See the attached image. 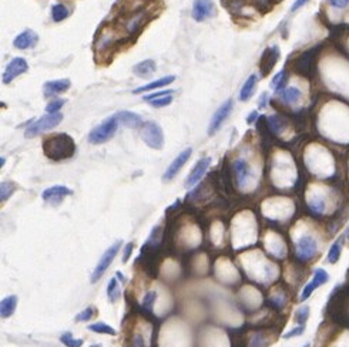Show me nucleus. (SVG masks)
<instances>
[{
	"label": "nucleus",
	"mask_w": 349,
	"mask_h": 347,
	"mask_svg": "<svg viewBox=\"0 0 349 347\" xmlns=\"http://www.w3.org/2000/svg\"><path fill=\"white\" fill-rule=\"evenodd\" d=\"M43 152L51 161L68 159L76 152V142L68 134H51L43 141Z\"/></svg>",
	"instance_id": "nucleus-1"
},
{
	"label": "nucleus",
	"mask_w": 349,
	"mask_h": 347,
	"mask_svg": "<svg viewBox=\"0 0 349 347\" xmlns=\"http://www.w3.org/2000/svg\"><path fill=\"white\" fill-rule=\"evenodd\" d=\"M118 118L116 115L113 117H109L106 118L101 124H99L96 128L90 131L88 134V141L94 145H99V144H104L110 141L114 134L117 132V128H118Z\"/></svg>",
	"instance_id": "nucleus-2"
},
{
	"label": "nucleus",
	"mask_w": 349,
	"mask_h": 347,
	"mask_svg": "<svg viewBox=\"0 0 349 347\" xmlns=\"http://www.w3.org/2000/svg\"><path fill=\"white\" fill-rule=\"evenodd\" d=\"M63 120V114L62 112H54V114H47L42 118H39L37 121H32V124L29 126V128L24 131V137L26 138H33L42 132L56 128Z\"/></svg>",
	"instance_id": "nucleus-3"
},
{
	"label": "nucleus",
	"mask_w": 349,
	"mask_h": 347,
	"mask_svg": "<svg viewBox=\"0 0 349 347\" xmlns=\"http://www.w3.org/2000/svg\"><path fill=\"white\" fill-rule=\"evenodd\" d=\"M141 140L153 150H161L164 147V134L158 124L154 121H147L141 126L140 131Z\"/></svg>",
	"instance_id": "nucleus-4"
},
{
	"label": "nucleus",
	"mask_w": 349,
	"mask_h": 347,
	"mask_svg": "<svg viewBox=\"0 0 349 347\" xmlns=\"http://www.w3.org/2000/svg\"><path fill=\"white\" fill-rule=\"evenodd\" d=\"M120 248H121V240H117V242H114L110 248L106 249V252L101 255V258L99 259L96 268H94V270H93V273H91V278H90L91 283H97L103 278V275L106 273V270L110 268L111 262L114 260L116 255L118 253Z\"/></svg>",
	"instance_id": "nucleus-5"
},
{
	"label": "nucleus",
	"mask_w": 349,
	"mask_h": 347,
	"mask_svg": "<svg viewBox=\"0 0 349 347\" xmlns=\"http://www.w3.org/2000/svg\"><path fill=\"white\" fill-rule=\"evenodd\" d=\"M318 251V243L312 235H302L295 243V255L301 262L311 260Z\"/></svg>",
	"instance_id": "nucleus-6"
},
{
	"label": "nucleus",
	"mask_w": 349,
	"mask_h": 347,
	"mask_svg": "<svg viewBox=\"0 0 349 347\" xmlns=\"http://www.w3.org/2000/svg\"><path fill=\"white\" fill-rule=\"evenodd\" d=\"M234 107V101L233 98H228L227 101H224L218 109L216 110V112L211 117V121L208 124V135H214L217 131L221 128V126L224 124V121L228 118V115L231 114Z\"/></svg>",
	"instance_id": "nucleus-7"
},
{
	"label": "nucleus",
	"mask_w": 349,
	"mask_h": 347,
	"mask_svg": "<svg viewBox=\"0 0 349 347\" xmlns=\"http://www.w3.org/2000/svg\"><path fill=\"white\" fill-rule=\"evenodd\" d=\"M316 51L318 48H311L306 50L305 53H302L294 63V70L304 77H311L312 71H314V65H315V57H316Z\"/></svg>",
	"instance_id": "nucleus-8"
},
{
	"label": "nucleus",
	"mask_w": 349,
	"mask_h": 347,
	"mask_svg": "<svg viewBox=\"0 0 349 347\" xmlns=\"http://www.w3.org/2000/svg\"><path fill=\"white\" fill-rule=\"evenodd\" d=\"M217 15V7L213 0H196L191 16L196 22H204Z\"/></svg>",
	"instance_id": "nucleus-9"
},
{
	"label": "nucleus",
	"mask_w": 349,
	"mask_h": 347,
	"mask_svg": "<svg viewBox=\"0 0 349 347\" xmlns=\"http://www.w3.org/2000/svg\"><path fill=\"white\" fill-rule=\"evenodd\" d=\"M233 174L235 178V182L238 185V188H245L252 176L251 167L248 164V161L245 158H237L233 162Z\"/></svg>",
	"instance_id": "nucleus-10"
},
{
	"label": "nucleus",
	"mask_w": 349,
	"mask_h": 347,
	"mask_svg": "<svg viewBox=\"0 0 349 347\" xmlns=\"http://www.w3.org/2000/svg\"><path fill=\"white\" fill-rule=\"evenodd\" d=\"M191 154H193V148H185L184 151L180 152L174 159H173V162L168 165V168L166 170V173L163 175V181H164V182L173 181L175 176H177V174L181 171V168L187 164V161L190 159Z\"/></svg>",
	"instance_id": "nucleus-11"
},
{
	"label": "nucleus",
	"mask_w": 349,
	"mask_h": 347,
	"mask_svg": "<svg viewBox=\"0 0 349 347\" xmlns=\"http://www.w3.org/2000/svg\"><path fill=\"white\" fill-rule=\"evenodd\" d=\"M149 22V10L147 9H140L134 10L130 16L124 22V30L127 34H135L143 29V26Z\"/></svg>",
	"instance_id": "nucleus-12"
},
{
	"label": "nucleus",
	"mask_w": 349,
	"mask_h": 347,
	"mask_svg": "<svg viewBox=\"0 0 349 347\" xmlns=\"http://www.w3.org/2000/svg\"><path fill=\"white\" fill-rule=\"evenodd\" d=\"M29 70V64H27V62L22 59V57H16V59H13L7 67H6V70H4V73H3V83L4 84H9V83H12L16 77H19L20 74L23 73H26Z\"/></svg>",
	"instance_id": "nucleus-13"
},
{
	"label": "nucleus",
	"mask_w": 349,
	"mask_h": 347,
	"mask_svg": "<svg viewBox=\"0 0 349 347\" xmlns=\"http://www.w3.org/2000/svg\"><path fill=\"white\" fill-rule=\"evenodd\" d=\"M278 59H280V48L277 46L268 47V48L264 50L261 60H260V70H261L262 77H266L272 71V68L275 67Z\"/></svg>",
	"instance_id": "nucleus-14"
},
{
	"label": "nucleus",
	"mask_w": 349,
	"mask_h": 347,
	"mask_svg": "<svg viewBox=\"0 0 349 347\" xmlns=\"http://www.w3.org/2000/svg\"><path fill=\"white\" fill-rule=\"evenodd\" d=\"M210 165H211V158H210V157L201 158L196 165H194V168L191 170L190 175L187 176V179H185V182H184L185 188H193V187H196L197 184L202 179V176L205 175L207 170L210 168Z\"/></svg>",
	"instance_id": "nucleus-15"
},
{
	"label": "nucleus",
	"mask_w": 349,
	"mask_h": 347,
	"mask_svg": "<svg viewBox=\"0 0 349 347\" xmlns=\"http://www.w3.org/2000/svg\"><path fill=\"white\" fill-rule=\"evenodd\" d=\"M328 281H329V275H328L327 270H324V269H316V270L314 272L312 281L302 289V293H301V298H299L301 302H305L306 299H309V296L314 293V290H315L316 287L325 284Z\"/></svg>",
	"instance_id": "nucleus-16"
},
{
	"label": "nucleus",
	"mask_w": 349,
	"mask_h": 347,
	"mask_svg": "<svg viewBox=\"0 0 349 347\" xmlns=\"http://www.w3.org/2000/svg\"><path fill=\"white\" fill-rule=\"evenodd\" d=\"M120 40V36L117 32H114L113 29L111 30H101V33L99 34V39L96 40V51L97 53H106L109 51L110 48L117 44V42Z\"/></svg>",
	"instance_id": "nucleus-17"
},
{
	"label": "nucleus",
	"mask_w": 349,
	"mask_h": 347,
	"mask_svg": "<svg viewBox=\"0 0 349 347\" xmlns=\"http://www.w3.org/2000/svg\"><path fill=\"white\" fill-rule=\"evenodd\" d=\"M39 42V36L36 32L33 30H24L22 32L15 40H13V46L17 48V50H27L30 47H34Z\"/></svg>",
	"instance_id": "nucleus-18"
},
{
	"label": "nucleus",
	"mask_w": 349,
	"mask_h": 347,
	"mask_svg": "<svg viewBox=\"0 0 349 347\" xmlns=\"http://www.w3.org/2000/svg\"><path fill=\"white\" fill-rule=\"evenodd\" d=\"M73 195V191L70 188H67L65 185H54V187H50L47 189H44L42 198L47 202H59L62 201L65 196Z\"/></svg>",
	"instance_id": "nucleus-19"
},
{
	"label": "nucleus",
	"mask_w": 349,
	"mask_h": 347,
	"mask_svg": "<svg viewBox=\"0 0 349 347\" xmlns=\"http://www.w3.org/2000/svg\"><path fill=\"white\" fill-rule=\"evenodd\" d=\"M71 86L68 79H63V80H53V81H47L43 87L44 95L46 97H53L57 94H62L67 91Z\"/></svg>",
	"instance_id": "nucleus-20"
},
{
	"label": "nucleus",
	"mask_w": 349,
	"mask_h": 347,
	"mask_svg": "<svg viewBox=\"0 0 349 347\" xmlns=\"http://www.w3.org/2000/svg\"><path fill=\"white\" fill-rule=\"evenodd\" d=\"M116 117L118 118V121L121 124H124L129 128H138L143 124L141 115H138L135 112H131V111H120V112L116 114Z\"/></svg>",
	"instance_id": "nucleus-21"
},
{
	"label": "nucleus",
	"mask_w": 349,
	"mask_h": 347,
	"mask_svg": "<svg viewBox=\"0 0 349 347\" xmlns=\"http://www.w3.org/2000/svg\"><path fill=\"white\" fill-rule=\"evenodd\" d=\"M155 70H157L155 62L151 60V59H147V60H143V62H140V63H137V64L134 65L133 73L135 76H138V77H144L146 79V77H150L151 74H154Z\"/></svg>",
	"instance_id": "nucleus-22"
},
{
	"label": "nucleus",
	"mask_w": 349,
	"mask_h": 347,
	"mask_svg": "<svg viewBox=\"0 0 349 347\" xmlns=\"http://www.w3.org/2000/svg\"><path fill=\"white\" fill-rule=\"evenodd\" d=\"M175 80V76H167V77H161L158 80H154L151 83L146 84V86L138 87L135 90H133V94H141V93H146V91H151V90H155V88H160V87H166L170 86L173 81Z\"/></svg>",
	"instance_id": "nucleus-23"
},
{
	"label": "nucleus",
	"mask_w": 349,
	"mask_h": 347,
	"mask_svg": "<svg viewBox=\"0 0 349 347\" xmlns=\"http://www.w3.org/2000/svg\"><path fill=\"white\" fill-rule=\"evenodd\" d=\"M17 302H19V299H17V296H15V295L6 296V298L0 302V313H1V317H3V319L10 317V316L15 313V310H16V307H17Z\"/></svg>",
	"instance_id": "nucleus-24"
},
{
	"label": "nucleus",
	"mask_w": 349,
	"mask_h": 347,
	"mask_svg": "<svg viewBox=\"0 0 349 347\" xmlns=\"http://www.w3.org/2000/svg\"><path fill=\"white\" fill-rule=\"evenodd\" d=\"M266 127L269 128V131L275 135H280L283 134L286 128V121L281 115H271L266 118Z\"/></svg>",
	"instance_id": "nucleus-25"
},
{
	"label": "nucleus",
	"mask_w": 349,
	"mask_h": 347,
	"mask_svg": "<svg viewBox=\"0 0 349 347\" xmlns=\"http://www.w3.org/2000/svg\"><path fill=\"white\" fill-rule=\"evenodd\" d=\"M255 86H257V76L255 74H251L247 81L244 83V86L241 87L240 91V100L241 101H247L252 97L254 94V90H255Z\"/></svg>",
	"instance_id": "nucleus-26"
},
{
	"label": "nucleus",
	"mask_w": 349,
	"mask_h": 347,
	"mask_svg": "<svg viewBox=\"0 0 349 347\" xmlns=\"http://www.w3.org/2000/svg\"><path fill=\"white\" fill-rule=\"evenodd\" d=\"M281 97H283V100H284L285 103L294 104V103L299 101V98L302 97V93L297 87H286L284 91L281 93Z\"/></svg>",
	"instance_id": "nucleus-27"
},
{
	"label": "nucleus",
	"mask_w": 349,
	"mask_h": 347,
	"mask_svg": "<svg viewBox=\"0 0 349 347\" xmlns=\"http://www.w3.org/2000/svg\"><path fill=\"white\" fill-rule=\"evenodd\" d=\"M120 296H121V292L118 287V279L113 278V279H110L109 284H107V298L113 303V302H117L120 299Z\"/></svg>",
	"instance_id": "nucleus-28"
},
{
	"label": "nucleus",
	"mask_w": 349,
	"mask_h": 347,
	"mask_svg": "<svg viewBox=\"0 0 349 347\" xmlns=\"http://www.w3.org/2000/svg\"><path fill=\"white\" fill-rule=\"evenodd\" d=\"M88 330L94 331V333H100V334H109V336H116L117 331L107 323L104 322H97V323H93V325L87 326Z\"/></svg>",
	"instance_id": "nucleus-29"
},
{
	"label": "nucleus",
	"mask_w": 349,
	"mask_h": 347,
	"mask_svg": "<svg viewBox=\"0 0 349 347\" xmlns=\"http://www.w3.org/2000/svg\"><path fill=\"white\" fill-rule=\"evenodd\" d=\"M268 345H269V340L264 331L251 334V337L248 340V347H266Z\"/></svg>",
	"instance_id": "nucleus-30"
},
{
	"label": "nucleus",
	"mask_w": 349,
	"mask_h": 347,
	"mask_svg": "<svg viewBox=\"0 0 349 347\" xmlns=\"http://www.w3.org/2000/svg\"><path fill=\"white\" fill-rule=\"evenodd\" d=\"M308 206H309L311 212H314L316 215H322L325 212V208H327L325 201L322 198H319V196H314L312 199H309L308 201Z\"/></svg>",
	"instance_id": "nucleus-31"
},
{
	"label": "nucleus",
	"mask_w": 349,
	"mask_h": 347,
	"mask_svg": "<svg viewBox=\"0 0 349 347\" xmlns=\"http://www.w3.org/2000/svg\"><path fill=\"white\" fill-rule=\"evenodd\" d=\"M68 9L66 7L65 4H54L51 7V19L56 23L63 22L65 19L68 17Z\"/></svg>",
	"instance_id": "nucleus-32"
},
{
	"label": "nucleus",
	"mask_w": 349,
	"mask_h": 347,
	"mask_svg": "<svg viewBox=\"0 0 349 347\" xmlns=\"http://www.w3.org/2000/svg\"><path fill=\"white\" fill-rule=\"evenodd\" d=\"M15 191H16V184L15 182L3 181L0 184V199H1V202L7 201L10 196L15 194Z\"/></svg>",
	"instance_id": "nucleus-33"
},
{
	"label": "nucleus",
	"mask_w": 349,
	"mask_h": 347,
	"mask_svg": "<svg viewBox=\"0 0 349 347\" xmlns=\"http://www.w3.org/2000/svg\"><path fill=\"white\" fill-rule=\"evenodd\" d=\"M341 252H342V238H339L329 249L328 252V262L329 263H336L341 258Z\"/></svg>",
	"instance_id": "nucleus-34"
},
{
	"label": "nucleus",
	"mask_w": 349,
	"mask_h": 347,
	"mask_svg": "<svg viewBox=\"0 0 349 347\" xmlns=\"http://www.w3.org/2000/svg\"><path fill=\"white\" fill-rule=\"evenodd\" d=\"M60 342H62L66 347H82L83 346V343H84L83 339H74L70 331L63 333V334L60 336Z\"/></svg>",
	"instance_id": "nucleus-35"
},
{
	"label": "nucleus",
	"mask_w": 349,
	"mask_h": 347,
	"mask_svg": "<svg viewBox=\"0 0 349 347\" xmlns=\"http://www.w3.org/2000/svg\"><path fill=\"white\" fill-rule=\"evenodd\" d=\"M155 300H157V292H147L146 293V296L143 298V302H141V307L146 310V312H149V313H151L153 312V307L154 304H155Z\"/></svg>",
	"instance_id": "nucleus-36"
},
{
	"label": "nucleus",
	"mask_w": 349,
	"mask_h": 347,
	"mask_svg": "<svg viewBox=\"0 0 349 347\" xmlns=\"http://www.w3.org/2000/svg\"><path fill=\"white\" fill-rule=\"evenodd\" d=\"M308 317H309V306H302V307H299V309L295 312V316H294L295 322H297L299 326H305Z\"/></svg>",
	"instance_id": "nucleus-37"
},
{
	"label": "nucleus",
	"mask_w": 349,
	"mask_h": 347,
	"mask_svg": "<svg viewBox=\"0 0 349 347\" xmlns=\"http://www.w3.org/2000/svg\"><path fill=\"white\" fill-rule=\"evenodd\" d=\"M94 316H96V309H94L93 306H90V307H86L84 310H82V312L74 317V320H76V322H90Z\"/></svg>",
	"instance_id": "nucleus-38"
},
{
	"label": "nucleus",
	"mask_w": 349,
	"mask_h": 347,
	"mask_svg": "<svg viewBox=\"0 0 349 347\" xmlns=\"http://www.w3.org/2000/svg\"><path fill=\"white\" fill-rule=\"evenodd\" d=\"M173 101V97L171 95H164V97H158V98H154L151 101H149V104L154 107V109H163V107H167L170 106Z\"/></svg>",
	"instance_id": "nucleus-39"
},
{
	"label": "nucleus",
	"mask_w": 349,
	"mask_h": 347,
	"mask_svg": "<svg viewBox=\"0 0 349 347\" xmlns=\"http://www.w3.org/2000/svg\"><path fill=\"white\" fill-rule=\"evenodd\" d=\"M63 106H65V100H62V98H57V100H53V101H50V103L47 104L46 111H47L49 114L60 112V109H62Z\"/></svg>",
	"instance_id": "nucleus-40"
},
{
	"label": "nucleus",
	"mask_w": 349,
	"mask_h": 347,
	"mask_svg": "<svg viewBox=\"0 0 349 347\" xmlns=\"http://www.w3.org/2000/svg\"><path fill=\"white\" fill-rule=\"evenodd\" d=\"M305 331V326H298V327H294L292 330L286 331L284 336V339H291V337H297V336H301L302 333Z\"/></svg>",
	"instance_id": "nucleus-41"
},
{
	"label": "nucleus",
	"mask_w": 349,
	"mask_h": 347,
	"mask_svg": "<svg viewBox=\"0 0 349 347\" xmlns=\"http://www.w3.org/2000/svg\"><path fill=\"white\" fill-rule=\"evenodd\" d=\"M173 94V90H163V91H157L153 93L150 95H146L144 97V101H151L154 98H158V97H164V95H171Z\"/></svg>",
	"instance_id": "nucleus-42"
},
{
	"label": "nucleus",
	"mask_w": 349,
	"mask_h": 347,
	"mask_svg": "<svg viewBox=\"0 0 349 347\" xmlns=\"http://www.w3.org/2000/svg\"><path fill=\"white\" fill-rule=\"evenodd\" d=\"M133 249H134V243L129 242L127 245H124V252H123V263H127L130 259L131 253H133Z\"/></svg>",
	"instance_id": "nucleus-43"
},
{
	"label": "nucleus",
	"mask_w": 349,
	"mask_h": 347,
	"mask_svg": "<svg viewBox=\"0 0 349 347\" xmlns=\"http://www.w3.org/2000/svg\"><path fill=\"white\" fill-rule=\"evenodd\" d=\"M328 3L336 9H345L349 4V0H328Z\"/></svg>",
	"instance_id": "nucleus-44"
},
{
	"label": "nucleus",
	"mask_w": 349,
	"mask_h": 347,
	"mask_svg": "<svg viewBox=\"0 0 349 347\" xmlns=\"http://www.w3.org/2000/svg\"><path fill=\"white\" fill-rule=\"evenodd\" d=\"M284 79H285V71L283 70V71H280L278 74H275V76H274V79H272V81H271V86L275 88V87L278 86V84H280V83L284 80Z\"/></svg>",
	"instance_id": "nucleus-45"
},
{
	"label": "nucleus",
	"mask_w": 349,
	"mask_h": 347,
	"mask_svg": "<svg viewBox=\"0 0 349 347\" xmlns=\"http://www.w3.org/2000/svg\"><path fill=\"white\" fill-rule=\"evenodd\" d=\"M268 100H269V95H268L266 93H264L261 97H260V103H258V107H260V109H264V107H266V104H268Z\"/></svg>",
	"instance_id": "nucleus-46"
},
{
	"label": "nucleus",
	"mask_w": 349,
	"mask_h": 347,
	"mask_svg": "<svg viewBox=\"0 0 349 347\" xmlns=\"http://www.w3.org/2000/svg\"><path fill=\"white\" fill-rule=\"evenodd\" d=\"M308 1H309V0H295V3L292 4V9H291V10H292V12H297L299 7H302Z\"/></svg>",
	"instance_id": "nucleus-47"
},
{
	"label": "nucleus",
	"mask_w": 349,
	"mask_h": 347,
	"mask_svg": "<svg viewBox=\"0 0 349 347\" xmlns=\"http://www.w3.org/2000/svg\"><path fill=\"white\" fill-rule=\"evenodd\" d=\"M257 117H258V112H257V111H251V114L247 117V123H248V124H252V123L257 120Z\"/></svg>",
	"instance_id": "nucleus-48"
},
{
	"label": "nucleus",
	"mask_w": 349,
	"mask_h": 347,
	"mask_svg": "<svg viewBox=\"0 0 349 347\" xmlns=\"http://www.w3.org/2000/svg\"><path fill=\"white\" fill-rule=\"evenodd\" d=\"M116 276H117V278H118V281H121V282H124V281H126L124 275H123L121 272H117V273H116Z\"/></svg>",
	"instance_id": "nucleus-49"
},
{
	"label": "nucleus",
	"mask_w": 349,
	"mask_h": 347,
	"mask_svg": "<svg viewBox=\"0 0 349 347\" xmlns=\"http://www.w3.org/2000/svg\"><path fill=\"white\" fill-rule=\"evenodd\" d=\"M4 164H6V158H4V157H1V158H0V167H3Z\"/></svg>",
	"instance_id": "nucleus-50"
},
{
	"label": "nucleus",
	"mask_w": 349,
	"mask_h": 347,
	"mask_svg": "<svg viewBox=\"0 0 349 347\" xmlns=\"http://www.w3.org/2000/svg\"><path fill=\"white\" fill-rule=\"evenodd\" d=\"M347 238H348V240H349V228H348V231H347Z\"/></svg>",
	"instance_id": "nucleus-51"
},
{
	"label": "nucleus",
	"mask_w": 349,
	"mask_h": 347,
	"mask_svg": "<svg viewBox=\"0 0 349 347\" xmlns=\"http://www.w3.org/2000/svg\"><path fill=\"white\" fill-rule=\"evenodd\" d=\"M90 347H101V345H94V346H90Z\"/></svg>",
	"instance_id": "nucleus-52"
},
{
	"label": "nucleus",
	"mask_w": 349,
	"mask_h": 347,
	"mask_svg": "<svg viewBox=\"0 0 349 347\" xmlns=\"http://www.w3.org/2000/svg\"><path fill=\"white\" fill-rule=\"evenodd\" d=\"M302 347H309V345H305V346H302Z\"/></svg>",
	"instance_id": "nucleus-53"
}]
</instances>
